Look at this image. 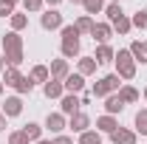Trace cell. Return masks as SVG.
Here are the masks:
<instances>
[{
    "label": "cell",
    "mask_w": 147,
    "mask_h": 144,
    "mask_svg": "<svg viewBox=\"0 0 147 144\" xmlns=\"http://www.w3.org/2000/svg\"><path fill=\"white\" fill-rule=\"evenodd\" d=\"M40 26L45 28V31H57V28H62L65 23H62V11H57V9H48V11H42V17H40Z\"/></svg>",
    "instance_id": "4"
},
{
    "label": "cell",
    "mask_w": 147,
    "mask_h": 144,
    "mask_svg": "<svg viewBox=\"0 0 147 144\" xmlns=\"http://www.w3.org/2000/svg\"><path fill=\"white\" fill-rule=\"evenodd\" d=\"M96 65H99V62H96L93 57H82V59H79V73H82V76H91V73H96Z\"/></svg>",
    "instance_id": "23"
},
{
    "label": "cell",
    "mask_w": 147,
    "mask_h": 144,
    "mask_svg": "<svg viewBox=\"0 0 147 144\" xmlns=\"http://www.w3.org/2000/svg\"><path fill=\"white\" fill-rule=\"evenodd\" d=\"M45 3H48V6L54 9V6H59V3H62V0H45Z\"/></svg>",
    "instance_id": "39"
},
{
    "label": "cell",
    "mask_w": 147,
    "mask_h": 144,
    "mask_svg": "<svg viewBox=\"0 0 147 144\" xmlns=\"http://www.w3.org/2000/svg\"><path fill=\"white\" fill-rule=\"evenodd\" d=\"M20 79H23V73H20L17 68H9V65H6V71H3V85H9V88H17Z\"/></svg>",
    "instance_id": "18"
},
{
    "label": "cell",
    "mask_w": 147,
    "mask_h": 144,
    "mask_svg": "<svg viewBox=\"0 0 147 144\" xmlns=\"http://www.w3.org/2000/svg\"><path fill=\"white\" fill-rule=\"evenodd\" d=\"M6 130V116H3V110H0V133Z\"/></svg>",
    "instance_id": "38"
},
{
    "label": "cell",
    "mask_w": 147,
    "mask_h": 144,
    "mask_svg": "<svg viewBox=\"0 0 147 144\" xmlns=\"http://www.w3.org/2000/svg\"><path fill=\"white\" fill-rule=\"evenodd\" d=\"M113 62H116V73H119V79H133V76H136V59H133V54H130L127 48L116 51Z\"/></svg>",
    "instance_id": "3"
},
{
    "label": "cell",
    "mask_w": 147,
    "mask_h": 144,
    "mask_svg": "<svg viewBox=\"0 0 147 144\" xmlns=\"http://www.w3.org/2000/svg\"><path fill=\"white\" fill-rule=\"evenodd\" d=\"M23 133H26V139H28V141H40V139H42V124L28 122V124L23 127Z\"/></svg>",
    "instance_id": "22"
},
{
    "label": "cell",
    "mask_w": 147,
    "mask_h": 144,
    "mask_svg": "<svg viewBox=\"0 0 147 144\" xmlns=\"http://www.w3.org/2000/svg\"><path fill=\"white\" fill-rule=\"evenodd\" d=\"M6 3H9V6H17V3H23V0H6Z\"/></svg>",
    "instance_id": "42"
},
{
    "label": "cell",
    "mask_w": 147,
    "mask_h": 144,
    "mask_svg": "<svg viewBox=\"0 0 147 144\" xmlns=\"http://www.w3.org/2000/svg\"><path fill=\"white\" fill-rule=\"evenodd\" d=\"M65 127H68V122H65V116H62V113H48V116H45V130H51V133L59 136Z\"/></svg>",
    "instance_id": "9"
},
{
    "label": "cell",
    "mask_w": 147,
    "mask_h": 144,
    "mask_svg": "<svg viewBox=\"0 0 147 144\" xmlns=\"http://www.w3.org/2000/svg\"><path fill=\"white\" fill-rule=\"evenodd\" d=\"M113 3H122V0H113Z\"/></svg>",
    "instance_id": "46"
},
{
    "label": "cell",
    "mask_w": 147,
    "mask_h": 144,
    "mask_svg": "<svg viewBox=\"0 0 147 144\" xmlns=\"http://www.w3.org/2000/svg\"><path fill=\"white\" fill-rule=\"evenodd\" d=\"M113 57H116V51L110 48L108 42H105V45H96V54H93V59H96L99 65H105V62H113Z\"/></svg>",
    "instance_id": "17"
},
{
    "label": "cell",
    "mask_w": 147,
    "mask_h": 144,
    "mask_svg": "<svg viewBox=\"0 0 147 144\" xmlns=\"http://www.w3.org/2000/svg\"><path fill=\"white\" fill-rule=\"evenodd\" d=\"M133 124H136V133H142V136H147V108H142L139 113H136Z\"/></svg>",
    "instance_id": "27"
},
{
    "label": "cell",
    "mask_w": 147,
    "mask_h": 144,
    "mask_svg": "<svg viewBox=\"0 0 147 144\" xmlns=\"http://www.w3.org/2000/svg\"><path fill=\"white\" fill-rule=\"evenodd\" d=\"M76 31H79V34H91L93 31V20L88 17V14H82V17L76 20Z\"/></svg>",
    "instance_id": "29"
},
{
    "label": "cell",
    "mask_w": 147,
    "mask_h": 144,
    "mask_svg": "<svg viewBox=\"0 0 147 144\" xmlns=\"http://www.w3.org/2000/svg\"><path fill=\"white\" fill-rule=\"evenodd\" d=\"M54 144H74V139H71V136H62V133H59V136L54 139Z\"/></svg>",
    "instance_id": "37"
},
{
    "label": "cell",
    "mask_w": 147,
    "mask_h": 144,
    "mask_svg": "<svg viewBox=\"0 0 147 144\" xmlns=\"http://www.w3.org/2000/svg\"><path fill=\"white\" fill-rule=\"evenodd\" d=\"M71 3H82V0H71Z\"/></svg>",
    "instance_id": "44"
},
{
    "label": "cell",
    "mask_w": 147,
    "mask_h": 144,
    "mask_svg": "<svg viewBox=\"0 0 147 144\" xmlns=\"http://www.w3.org/2000/svg\"><path fill=\"white\" fill-rule=\"evenodd\" d=\"M3 59H6L9 68H17L20 62L26 59V54H23V37L17 31L3 34Z\"/></svg>",
    "instance_id": "1"
},
{
    "label": "cell",
    "mask_w": 147,
    "mask_h": 144,
    "mask_svg": "<svg viewBox=\"0 0 147 144\" xmlns=\"http://www.w3.org/2000/svg\"><path fill=\"white\" fill-rule=\"evenodd\" d=\"M91 37L96 40V42H99V45H105L110 37H113V26H110V23H93Z\"/></svg>",
    "instance_id": "6"
},
{
    "label": "cell",
    "mask_w": 147,
    "mask_h": 144,
    "mask_svg": "<svg viewBox=\"0 0 147 144\" xmlns=\"http://www.w3.org/2000/svg\"><path fill=\"white\" fill-rule=\"evenodd\" d=\"M48 71H51V79H59V82H65V76L71 73V68H68V59H54Z\"/></svg>",
    "instance_id": "13"
},
{
    "label": "cell",
    "mask_w": 147,
    "mask_h": 144,
    "mask_svg": "<svg viewBox=\"0 0 147 144\" xmlns=\"http://www.w3.org/2000/svg\"><path fill=\"white\" fill-rule=\"evenodd\" d=\"M82 9H85L88 17L91 14H99V11H105V0H82Z\"/></svg>",
    "instance_id": "24"
},
{
    "label": "cell",
    "mask_w": 147,
    "mask_h": 144,
    "mask_svg": "<svg viewBox=\"0 0 147 144\" xmlns=\"http://www.w3.org/2000/svg\"><path fill=\"white\" fill-rule=\"evenodd\" d=\"M31 88H34V82H31V76H23V79H20V85L14 90H17V93H31Z\"/></svg>",
    "instance_id": "33"
},
{
    "label": "cell",
    "mask_w": 147,
    "mask_h": 144,
    "mask_svg": "<svg viewBox=\"0 0 147 144\" xmlns=\"http://www.w3.org/2000/svg\"><path fill=\"white\" fill-rule=\"evenodd\" d=\"M28 76H31V82H42V85H45V82H48V79H51V71H48V68H45V65H34V68H31V73H28Z\"/></svg>",
    "instance_id": "20"
},
{
    "label": "cell",
    "mask_w": 147,
    "mask_h": 144,
    "mask_svg": "<svg viewBox=\"0 0 147 144\" xmlns=\"http://www.w3.org/2000/svg\"><path fill=\"white\" fill-rule=\"evenodd\" d=\"M6 71V59H3V54H0V73Z\"/></svg>",
    "instance_id": "40"
},
{
    "label": "cell",
    "mask_w": 147,
    "mask_h": 144,
    "mask_svg": "<svg viewBox=\"0 0 147 144\" xmlns=\"http://www.w3.org/2000/svg\"><path fill=\"white\" fill-rule=\"evenodd\" d=\"M130 23H133V28H142V31H144L147 28V11H136V14L130 17Z\"/></svg>",
    "instance_id": "30"
},
{
    "label": "cell",
    "mask_w": 147,
    "mask_h": 144,
    "mask_svg": "<svg viewBox=\"0 0 147 144\" xmlns=\"http://www.w3.org/2000/svg\"><path fill=\"white\" fill-rule=\"evenodd\" d=\"M144 99H147V88H144Z\"/></svg>",
    "instance_id": "45"
},
{
    "label": "cell",
    "mask_w": 147,
    "mask_h": 144,
    "mask_svg": "<svg viewBox=\"0 0 147 144\" xmlns=\"http://www.w3.org/2000/svg\"><path fill=\"white\" fill-rule=\"evenodd\" d=\"M130 54H133V59H136V65L142 62V65H147V42H142V40H136V42H130L127 48Z\"/></svg>",
    "instance_id": "14"
},
{
    "label": "cell",
    "mask_w": 147,
    "mask_h": 144,
    "mask_svg": "<svg viewBox=\"0 0 147 144\" xmlns=\"http://www.w3.org/2000/svg\"><path fill=\"white\" fill-rule=\"evenodd\" d=\"M59 34H62V45H59L62 57H65V59L79 57V31H76V26H62Z\"/></svg>",
    "instance_id": "2"
},
{
    "label": "cell",
    "mask_w": 147,
    "mask_h": 144,
    "mask_svg": "<svg viewBox=\"0 0 147 144\" xmlns=\"http://www.w3.org/2000/svg\"><path fill=\"white\" fill-rule=\"evenodd\" d=\"M79 105H82V102H79L76 93H65V96L59 99V113H62V116H76V113H79Z\"/></svg>",
    "instance_id": "5"
},
{
    "label": "cell",
    "mask_w": 147,
    "mask_h": 144,
    "mask_svg": "<svg viewBox=\"0 0 147 144\" xmlns=\"http://www.w3.org/2000/svg\"><path fill=\"white\" fill-rule=\"evenodd\" d=\"M110 141H113V144H136V130L116 127V130L110 133Z\"/></svg>",
    "instance_id": "7"
},
{
    "label": "cell",
    "mask_w": 147,
    "mask_h": 144,
    "mask_svg": "<svg viewBox=\"0 0 147 144\" xmlns=\"http://www.w3.org/2000/svg\"><path fill=\"white\" fill-rule=\"evenodd\" d=\"M42 3H45V0H23V9H26V14H28V11H40Z\"/></svg>",
    "instance_id": "35"
},
{
    "label": "cell",
    "mask_w": 147,
    "mask_h": 144,
    "mask_svg": "<svg viewBox=\"0 0 147 144\" xmlns=\"http://www.w3.org/2000/svg\"><path fill=\"white\" fill-rule=\"evenodd\" d=\"M68 127H71L74 133H85V130L91 127V119H88V113H82V110H79L76 116H71V119H68Z\"/></svg>",
    "instance_id": "12"
},
{
    "label": "cell",
    "mask_w": 147,
    "mask_h": 144,
    "mask_svg": "<svg viewBox=\"0 0 147 144\" xmlns=\"http://www.w3.org/2000/svg\"><path fill=\"white\" fill-rule=\"evenodd\" d=\"M14 14V6H9L6 0H0V17H11Z\"/></svg>",
    "instance_id": "36"
},
{
    "label": "cell",
    "mask_w": 147,
    "mask_h": 144,
    "mask_svg": "<svg viewBox=\"0 0 147 144\" xmlns=\"http://www.w3.org/2000/svg\"><path fill=\"white\" fill-rule=\"evenodd\" d=\"M62 85H65L68 93H82V90H85V76H82V73H68Z\"/></svg>",
    "instance_id": "10"
},
{
    "label": "cell",
    "mask_w": 147,
    "mask_h": 144,
    "mask_svg": "<svg viewBox=\"0 0 147 144\" xmlns=\"http://www.w3.org/2000/svg\"><path fill=\"white\" fill-rule=\"evenodd\" d=\"M9 20H11V31H17V34L26 28V26H28V17H26V14H17V11H14Z\"/></svg>",
    "instance_id": "28"
},
{
    "label": "cell",
    "mask_w": 147,
    "mask_h": 144,
    "mask_svg": "<svg viewBox=\"0 0 147 144\" xmlns=\"http://www.w3.org/2000/svg\"><path fill=\"white\" fill-rule=\"evenodd\" d=\"M91 96H96V99H105V96H110L102 79H99V82H93V88H91Z\"/></svg>",
    "instance_id": "32"
},
{
    "label": "cell",
    "mask_w": 147,
    "mask_h": 144,
    "mask_svg": "<svg viewBox=\"0 0 147 144\" xmlns=\"http://www.w3.org/2000/svg\"><path fill=\"white\" fill-rule=\"evenodd\" d=\"M105 110H108V116H116V113H122V110H125V102L119 99V93L105 96Z\"/></svg>",
    "instance_id": "15"
},
{
    "label": "cell",
    "mask_w": 147,
    "mask_h": 144,
    "mask_svg": "<svg viewBox=\"0 0 147 144\" xmlns=\"http://www.w3.org/2000/svg\"><path fill=\"white\" fill-rule=\"evenodd\" d=\"M42 93H45L48 99H62V96H65V85H62L59 79H48V82L42 85Z\"/></svg>",
    "instance_id": "11"
},
{
    "label": "cell",
    "mask_w": 147,
    "mask_h": 144,
    "mask_svg": "<svg viewBox=\"0 0 147 144\" xmlns=\"http://www.w3.org/2000/svg\"><path fill=\"white\" fill-rule=\"evenodd\" d=\"M79 144H102V133L99 130H85V133H79Z\"/></svg>",
    "instance_id": "26"
},
{
    "label": "cell",
    "mask_w": 147,
    "mask_h": 144,
    "mask_svg": "<svg viewBox=\"0 0 147 144\" xmlns=\"http://www.w3.org/2000/svg\"><path fill=\"white\" fill-rule=\"evenodd\" d=\"M9 144H28V139L23 130H14V133H9Z\"/></svg>",
    "instance_id": "34"
},
{
    "label": "cell",
    "mask_w": 147,
    "mask_h": 144,
    "mask_svg": "<svg viewBox=\"0 0 147 144\" xmlns=\"http://www.w3.org/2000/svg\"><path fill=\"white\" fill-rule=\"evenodd\" d=\"M34 144H54V141H48V139H40V141H34Z\"/></svg>",
    "instance_id": "41"
},
{
    "label": "cell",
    "mask_w": 147,
    "mask_h": 144,
    "mask_svg": "<svg viewBox=\"0 0 147 144\" xmlns=\"http://www.w3.org/2000/svg\"><path fill=\"white\" fill-rule=\"evenodd\" d=\"M110 26H113V31H119V34H130V31H133V23H130V17H127V14L116 17L113 23H110Z\"/></svg>",
    "instance_id": "21"
},
{
    "label": "cell",
    "mask_w": 147,
    "mask_h": 144,
    "mask_svg": "<svg viewBox=\"0 0 147 144\" xmlns=\"http://www.w3.org/2000/svg\"><path fill=\"white\" fill-rule=\"evenodd\" d=\"M3 88H6V85H3V79H0V96H3Z\"/></svg>",
    "instance_id": "43"
},
{
    "label": "cell",
    "mask_w": 147,
    "mask_h": 144,
    "mask_svg": "<svg viewBox=\"0 0 147 144\" xmlns=\"http://www.w3.org/2000/svg\"><path fill=\"white\" fill-rule=\"evenodd\" d=\"M119 99H122L125 105H133V102H139V90L133 88V85H122V88H119Z\"/></svg>",
    "instance_id": "19"
},
{
    "label": "cell",
    "mask_w": 147,
    "mask_h": 144,
    "mask_svg": "<svg viewBox=\"0 0 147 144\" xmlns=\"http://www.w3.org/2000/svg\"><path fill=\"white\" fill-rule=\"evenodd\" d=\"M20 113H23V99H20V96H9V99L3 102V116H6V119H14Z\"/></svg>",
    "instance_id": "8"
},
{
    "label": "cell",
    "mask_w": 147,
    "mask_h": 144,
    "mask_svg": "<svg viewBox=\"0 0 147 144\" xmlns=\"http://www.w3.org/2000/svg\"><path fill=\"white\" fill-rule=\"evenodd\" d=\"M102 82H105L108 93H119V88H122V79H119V73H108V76H102Z\"/></svg>",
    "instance_id": "25"
},
{
    "label": "cell",
    "mask_w": 147,
    "mask_h": 144,
    "mask_svg": "<svg viewBox=\"0 0 147 144\" xmlns=\"http://www.w3.org/2000/svg\"><path fill=\"white\" fill-rule=\"evenodd\" d=\"M105 14H108V20L113 23L116 17H122L125 11H122V6H119V3H110V6H105Z\"/></svg>",
    "instance_id": "31"
},
{
    "label": "cell",
    "mask_w": 147,
    "mask_h": 144,
    "mask_svg": "<svg viewBox=\"0 0 147 144\" xmlns=\"http://www.w3.org/2000/svg\"><path fill=\"white\" fill-rule=\"evenodd\" d=\"M116 127H119L116 116H108V113H105V116H99V119H96V130H99V133H108V136H110Z\"/></svg>",
    "instance_id": "16"
}]
</instances>
